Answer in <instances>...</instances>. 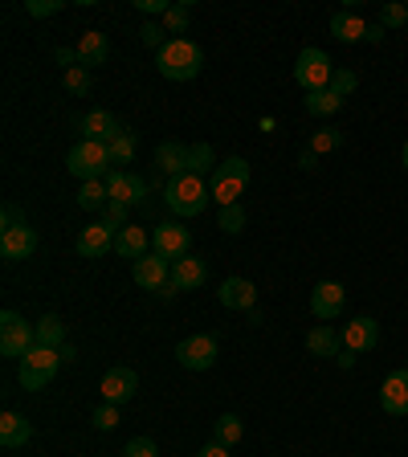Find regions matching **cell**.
I'll list each match as a JSON object with an SVG mask.
<instances>
[{
  "instance_id": "cell-46",
  "label": "cell",
  "mask_w": 408,
  "mask_h": 457,
  "mask_svg": "<svg viewBox=\"0 0 408 457\" xmlns=\"http://www.w3.org/2000/svg\"><path fill=\"white\" fill-rule=\"evenodd\" d=\"M9 225H25V217L17 212V204H4V228Z\"/></svg>"
},
{
  "instance_id": "cell-34",
  "label": "cell",
  "mask_w": 408,
  "mask_h": 457,
  "mask_svg": "<svg viewBox=\"0 0 408 457\" xmlns=\"http://www.w3.org/2000/svg\"><path fill=\"white\" fill-rule=\"evenodd\" d=\"M106 152H111V163H131L135 160V131H123L119 139H111Z\"/></svg>"
},
{
  "instance_id": "cell-16",
  "label": "cell",
  "mask_w": 408,
  "mask_h": 457,
  "mask_svg": "<svg viewBox=\"0 0 408 457\" xmlns=\"http://www.w3.org/2000/svg\"><path fill=\"white\" fill-rule=\"evenodd\" d=\"M82 135L95 143H111L123 135V127H119V119H114L111 111H103V106H95V111L82 114Z\"/></svg>"
},
{
  "instance_id": "cell-21",
  "label": "cell",
  "mask_w": 408,
  "mask_h": 457,
  "mask_svg": "<svg viewBox=\"0 0 408 457\" xmlns=\"http://www.w3.org/2000/svg\"><path fill=\"white\" fill-rule=\"evenodd\" d=\"M106 57H111V41H106V33H98V29H86L82 37H78V62L90 70V66H103Z\"/></svg>"
},
{
  "instance_id": "cell-28",
  "label": "cell",
  "mask_w": 408,
  "mask_h": 457,
  "mask_svg": "<svg viewBox=\"0 0 408 457\" xmlns=\"http://www.w3.org/2000/svg\"><path fill=\"white\" fill-rule=\"evenodd\" d=\"M343 106V98L335 95L331 86L327 90H314V95H306V114H314V119H327V114H335Z\"/></svg>"
},
{
  "instance_id": "cell-24",
  "label": "cell",
  "mask_w": 408,
  "mask_h": 457,
  "mask_svg": "<svg viewBox=\"0 0 408 457\" xmlns=\"http://www.w3.org/2000/svg\"><path fill=\"white\" fill-rule=\"evenodd\" d=\"M363 33H368V25L360 21V12L343 9L331 17V37L335 41H363Z\"/></svg>"
},
{
  "instance_id": "cell-33",
  "label": "cell",
  "mask_w": 408,
  "mask_h": 457,
  "mask_svg": "<svg viewBox=\"0 0 408 457\" xmlns=\"http://www.w3.org/2000/svg\"><path fill=\"white\" fill-rule=\"evenodd\" d=\"M90 86H95V78H90V70H86V66L66 70V90L74 98H90Z\"/></svg>"
},
{
  "instance_id": "cell-11",
  "label": "cell",
  "mask_w": 408,
  "mask_h": 457,
  "mask_svg": "<svg viewBox=\"0 0 408 457\" xmlns=\"http://www.w3.org/2000/svg\"><path fill=\"white\" fill-rule=\"evenodd\" d=\"M343 306H347V290H343L339 282H319L311 290V311L314 319H323V323H331V319H339Z\"/></svg>"
},
{
  "instance_id": "cell-18",
  "label": "cell",
  "mask_w": 408,
  "mask_h": 457,
  "mask_svg": "<svg viewBox=\"0 0 408 457\" xmlns=\"http://www.w3.org/2000/svg\"><path fill=\"white\" fill-rule=\"evenodd\" d=\"M217 295H221V306H229V311H254L257 303V290L249 278H225Z\"/></svg>"
},
{
  "instance_id": "cell-27",
  "label": "cell",
  "mask_w": 408,
  "mask_h": 457,
  "mask_svg": "<svg viewBox=\"0 0 408 457\" xmlns=\"http://www.w3.org/2000/svg\"><path fill=\"white\" fill-rule=\"evenodd\" d=\"M212 437H217V445H237L241 437H246V425H241L237 412H221V420L212 425Z\"/></svg>"
},
{
  "instance_id": "cell-14",
  "label": "cell",
  "mask_w": 408,
  "mask_h": 457,
  "mask_svg": "<svg viewBox=\"0 0 408 457\" xmlns=\"http://www.w3.org/2000/svg\"><path fill=\"white\" fill-rule=\"evenodd\" d=\"M106 192H111V200L135 209V204H143V196H147V184H143L135 171H111V176H106Z\"/></svg>"
},
{
  "instance_id": "cell-43",
  "label": "cell",
  "mask_w": 408,
  "mask_h": 457,
  "mask_svg": "<svg viewBox=\"0 0 408 457\" xmlns=\"http://www.w3.org/2000/svg\"><path fill=\"white\" fill-rule=\"evenodd\" d=\"M66 9V0H25L29 17H54V12Z\"/></svg>"
},
{
  "instance_id": "cell-12",
  "label": "cell",
  "mask_w": 408,
  "mask_h": 457,
  "mask_svg": "<svg viewBox=\"0 0 408 457\" xmlns=\"http://www.w3.org/2000/svg\"><path fill=\"white\" fill-rule=\"evenodd\" d=\"M168 282H171V262H163L155 249L147 257H139V262H135V286H143V290L160 295Z\"/></svg>"
},
{
  "instance_id": "cell-38",
  "label": "cell",
  "mask_w": 408,
  "mask_h": 457,
  "mask_svg": "<svg viewBox=\"0 0 408 457\" xmlns=\"http://www.w3.org/2000/svg\"><path fill=\"white\" fill-rule=\"evenodd\" d=\"M217 228H225V233H241V228H246V209H241V204H229V209H221Z\"/></svg>"
},
{
  "instance_id": "cell-7",
  "label": "cell",
  "mask_w": 408,
  "mask_h": 457,
  "mask_svg": "<svg viewBox=\"0 0 408 457\" xmlns=\"http://www.w3.org/2000/svg\"><path fill=\"white\" fill-rule=\"evenodd\" d=\"M217 352H221L217 335H188V339L176 343V360L188 371H209L217 363Z\"/></svg>"
},
{
  "instance_id": "cell-8",
  "label": "cell",
  "mask_w": 408,
  "mask_h": 457,
  "mask_svg": "<svg viewBox=\"0 0 408 457\" xmlns=\"http://www.w3.org/2000/svg\"><path fill=\"white\" fill-rule=\"evenodd\" d=\"M188 241H192V233L180 225V220H163V225H155L152 245L163 262H180V257H188Z\"/></svg>"
},
{
  "instance_id": "cell-45",
  "label": "cell",
  "mask_w": 408,
  "mask_h": 457,
  "mask_svg": "<svg viewBox=\"0 0 408 457\" xmlns=\"http://www.w3.org/2000/svg\"><path fill=\"white\" fill-rule=\"evenodd\" d=\"M135 4H139L143 12H155V17H168V9H171L168 0H135Z\"/></svg>"
},
{
  "instance_id": "cell-35",
  "label": "cell",
  "mask_w": 408,
  "mask_h": 457,
  "mask_svg": "<svg viewBox=\"0 0 408 457\" xmlns=\"http://www.w3.org/2000/svg\"><path fill=\"white\" fill-rule=\"evenodd\" d=\"M355 86H360V74H355V70L335 66V74H331V90H335V95L347 98V95H355Z\"/></svg>"
},
{
  "instance_id": "cell-44",
  "label": "cell",
  "mask_w": 408,
  "mask_h": 457,
  "mask_svg": "<svg viewBox=\"0 0 408 457\" xmlns=\"http://www.w3.org/2000/svg\"><path fill=\"white\" fill-rule=\"evenodd\" d=\"M380 25H384V29H400V25H408V4H384Z\"/></svg>"
},
{
  "instance_id": "cell-37",
  "label": "cell",
  "mask_w": 408,
  "mask_h": 457,
  "mask_svg": "<svg viewBox=\"0 0 408 457\" xmlns=\"http://www.w3.org/2000/svg\"><path fill=\"white\" fill-rule=\"evenodd\" d=\"M188 21H192V4H171L168 17H163V29H168V33H184Z\"/></svg>"
},
{
  "instance_id": "cell-9",
  "label": "cell",
  "mask_w": 408,
  "mask_h": 457,
  "mask_svg": "<svg viewBox=\"0 0 408 457\" xmlns=\"http://www.w3.org/2000/svg\"><path fill=\"white\" fill-rule=\"evenodd\" d=\"M98 392H103L106 404H119V409H123L127 400L139 392V376H135V368H123V363H119V368H111V371L103 376Z\"/></svg>"
},
{
  "instance_id": "cell-3",
  "label": "cell",
  "mask_w": 408,
  "mask_h": 457,
  "mask_svg": "<svg viewBox=\"0 0 408 457\" xmlns=\"http://www.w3.org/2000/svg\"><path fill=\"white\" fill-rule=\"evenodd\" d=\"M66 168H70V176H78L82 184H90V180H106L114 163H111V152H106V143L82 139L78 147H70Z\"/></svg>"
},
{
  "instance_id": "cell-50",
  "label": "cell",
  "mask_w": 408,
  "mask_h": 457,
  "mask_svg": "<svg viewBox=\"0 0 408 457\" xmlns=\"http://www.w3.org/2000/svg\"><path fill=\"white\" fill-rule=\"evenodd\" d=\"M404 171H408V143H404Z\"/></svg>"
},
{
  "instance_id": "cell-6",
  "label": "cell",
  "mask_w": 408,
  "mask_h": 457,
  "mask_svg": "<svg viewBox=\"0 0 408 457\" xmlns=\"http://www.w3.org/2000/svg\"><path fill=\"white\" fill-rule=\"evenodd\" d=\"M331 74H335V66H331V57L323 54V49H303L298 54V62H295V82L303 86L306 95H314V90H327L331 86Z\"/></svg>"
},
{
  "instance_id": "cell-25",
  "label": "cell",
  "mask_w": 408,
  "mask_h": 457,
  "mask_svg": "<svg viewBox=\"0 0 408 457\" xmlns=\"http://www.w3.org/2000/svg\"><path fill=\"white\" fill-rule=\"evenodd\" d=\"M339 335H335V327H314L311 335H306V352L319 355V360H335L339 355Z\"/></svg>"
},
{
  "instance_id": "cell-41",
  "label": "cell",
  "mask_w": 408,
  "mask_h": 457,
  "mask_svg": "<svg viewBox=\"0 0 408 457\" xmlns=\"http://www.w3.org/2000/svg\"><path fill=\"white\" fill-rule=\"evenodd\" d=\"M123 457H160V445H155V437H131Z\"/></svg>"
},
{
  "instance_id": "cell-29",
  "label": "cell",
  "mask_w": 408,
  "mask_h": 457,
  "mask_svg": "<svg viewBox=\"0 0 408 457\" xmlns=\"http://www.w3.org/2000/svg\"><path fill=\"white\" fill-rule=\"evenodd\" d=\"M62 339H66L62 319H57V314H46V319L37 323V347H54V352H62Z\"/></svg>"
},
{
  "instance_id": "cell-10",
  "label": "cell",
  "mask_w": 408,
  "mask_h": 457,
  "mask_svg": "<svg viewBox=\"0 0 408 457\" xmlns=\"http://www.w3.org/2000/svg\"><path fill=\"white\" fill-rule=\"evenodd\" d=\"M37 249V228L33 225H9L0 233V257L4 262H25Z\"/></svg>"
},
{
  "instance_id": "cell-36",
  "label": "cell",
  "mask_w": 408,
  "mask_h": 457,
  "mask_svg": "<svg viewBox=\"0 0 408 457\" xmlns=\"http://www.w3.org/2000/svg\"><path fill=\"white\" fill-rule=\"evenodd\" d=\"M217 171H225V176H233V180H241V184L254 180V168H249V160H241V155H229V160H221Z\"/></svg>"
},
{
  "instance_id": "cell-5",
  "label": "cell",
  "mask_w": 408,
  "mask_h": 457,
  "mask_svg": "<svg viewBox=\"0 0 408 457\" xmlns=\"http://www.w3.org/2000/svg\"><path fill=\"white\" fill-rule=\"evenodd\" d=\"M33 347H37V327H29L17 311L0 314V355H9V360H25Z\"/></svg>"
},
{
  "instance_id": "cell-22",
  "label": "cell",
  "mask_w": 408,
  "mask_h": 457,
  "mask_svg": "<svg viewBox=\"0 0 408 457\" xmlns=\"http://www.w3.org/2000/svg\"><path fill=\"white\" fill-rule=\"evenodd\" d=\"M155 163H160L171 180H176V176H184V171H188V147H184V143H176V139H163L160 147H155Z\"/></svg>"
},
{
  "instance_id": "cell-26",
  "label": "cell",
  "mask_w": 408,
  "mask_h": 457,
  "mask_svg": "<svg viewBox=\"0 0 408 457\" xmlns=\"http://www.w3.org/2000/svg\"><path fill=\"white\" fill-rule=\"evenodd\" d=\"M249 184L233 180V176H225V171H217L212 176V200H217L221 209H229V204H241V192H246Z\"/></svg>"
},
{
  "instance_id": "cell-49",
  "label": "cell",
  "mask_w": 408,
  "mask_h": 457,
  "mask_svg": "<svg viewBox=\"0 0 408 457\" xmlns=\"http://www.w3.org/2000/svg\"><path fill=\"white\" fill-rule=\"evenodd\" d=\"M335 363H339V368L347 371V368H352V363H355V352H347V347H343V352L335 355Z\"/></svg>"
},
{
  "instance_id": "cell-48",
  "label": "cell",
  "mask_w": 408,
  "mask_h": 457,
  "mask_svg": "<svg viewBox=\"0 0 408 457\" xmlns=\"http://www.w3.org/2000/svg\"><path fill=\"white\" fill-rule=\"evenodd\" d=\"M363 41H371V46H376V41H384V25H368V33H363Z\"/></svg>"
},
{
  "instance_id": "cell-40",
  "label": "cell",
  "mask_w": 408,
  "mask_h": 457,
  "mask_svg": "<svg viewBox=\"0 0 408 457\" xmlns=\"http://www.w3.org/2000/svg\"><path fill=\"white\" fill-rule=\"evenodd\" d=\"M90 425L103 428V433H111V428L119 425V404H106V400H103V404L95 409V417H90Z\"/></svg>"
},
{
  "instance_id": "cell-23",
  "label": "cell",
  "mask_w": 408,
  "mask_h": 457,
  "mask_svg": "<svg viewBox=\"0 0 408 457\" xmlns=\"http://www.w3.org/2000/svg\"><path fill=\"white\" fill-rule=\"evenodd\" d=\"M29 437H33V425H29L25 417H17V412H4V417H0V445L4 449L29 445Z\"/></svg>"
},
{
  "instance_id": "cell-31",
  "label": "cell",
  "mask_w": 408,
  "mask_h": 457,
  "mask_svg": "<svg viewBox=\"0 0 408 457\" xmlns=\"http://www.w3.org/2000/svg\"><path fill=\"white\" fill-rule=\"evenodd\" d=\"M212 163H217V155H212L209 143H188V171L192 176H204Z\"/></svg>"
},
{
  "instance_id": "cell-13",
  "label": "cell",
  "mask_w": 408,
  "mask_h": 457,
  "mask_svg": "<svg viewBox=\"0 0 408 457\" xmlns=\"http://www.w3.org/2000/svg\"><path fill=\"white\" fill-rule=\"evenodd\" d=\"M339 339H343V347H347V352H355V355L371 352V347L380 343V323H376V319H368V314H360V319H352V323L343 327Z\"/></svg>"
},
{
  "instance_id": "cell-19",
  "label": "cell",
  "mask_w": 408,
  "mask_h": 457,
  "mask_svg": "<svg viewBox=\"0 0 408 457\" xmlns=\"http://www.w3.org/2000/svg\"><path fill=\"white\" fill-rule=\"evenodd\" d=\"M114 253L123 257V262H139V257L152 253V237H147V228L139 225H127L119 237H114Z\"/></svg>"
},
{
  "instance_id": "cell-42",
  "label": "cell",
  "mask_w": 408,
  "mask_h": 457,
  "mask_svg": "<svg viewBox=\"0 0 408 457\" xmlns=\"http://www.w3.org/2000/svg\"><path fill=\"white\" fill-rule=\"evenodd\" d=\"M103 225H111L114 233H123L127 228V204H119V200H111L103 209Z\"/></svg>"
},
{
  "instance_id": "cell-30",
  "label": "cell",
  "mask_w": 408,
  "mask_h": 457,
  "mask_svg": "<svg viewBox=\"0 0 408 457\" xmlns=\"http://www.w3.org/2000/svg\"><path fill=\"white\" fill-rule=\"evenodd\" d=\"M78 204H82V209H106V204H111L106 180H90V184H82V192H78Z\"/></svg>"
},
{
  "instance_id": "cell-17",
  "label": "cell",
  "mask_w": 408,
  "mask_h": 457,
  "mask_svg": "<svg viewBox=\"0 0 408 457\" xmlns=\"http://www.w3.org/2000/svg\"><path fill=\"white\" fill-rule=\"evenodd\" d=\"M114 237H119V233H114L111 225L95 220L90 228H82V233H78V253H82V257H103V253H111V249H114Z\"/></svg>"
},
{
  "instance_id": "cell-32",
  "label": "cell",
  "mask_w": 408,
  "mask_h": 457,
  "mask_svg": "<svg viewBox=\"0 0 408 457\" xmlns=\"http://www.w3.org/2000/svg\"><path fill=\"white\" fill-rule=\"evenodd\" d=\"M343 147V131L339 127H323V131H314V139H311V152L314 155H331V152H339Z\"/></svg>"
},
{
  "instance_id": "cell-4",
  "label": "cell",
  "mask_w": 408,
  "mask_h": 457,
  "mask_svg": "<svg viewBox=\"0 0 408 457\" xmlns=\"http://www.w3.org/2000/svg\"><path fill=\"white\" fill-rule=\"evenodd\" d=\"M57 368H62V352H54V347H33V352L21 360L17 380L25 392H41L57 376Z\"/></svg>"
},
{
  "instance_id": "cell-1",
  "label": "cell",
  "mask_w": 408,
  "mask_h": 457,
  "mask_svg": "<svg viewBox=\"0 0 408 457\" xmlns=\"http://www.w3.org/2000/svg\"><path fill=\"white\" fill-rule=\"evenodd\" d=\"M155 66L168 82H192V78L204 70V49L188 37H171L168 46L155 54Z\"/></svg>"
},
{
  "instance_id": "cell-20",
  "label": "cell",
  "mask_w": 408,
  "mask_h": 457,
  "mask_svg": "<svg viewBox=\"0 0 408 457\" xmlns=\"http://www.w3.org/2000/svg\"><path fill=\"white\" fill-rule=\"evenodd\" d=\"M204 278H209V266L200 262V257H180V262H171V286L176 290H196V286H204Z\"/></svg>"
},
{
  "instance_id": "cell-47",
  "label": "cell",
  "mask_w": 408,
  "mask_h": 457,
  "mask_svg": "<svg viewBox=\"0 0 408 457\" xmlns=\"http://www.w3.org/2000/svg\"><path fill=\"white\" fill-rule=\"evenodd\" d=\"M196 457H229V449H225V445H217V441H212V445H204V449H200Z\"/></svg>"
},
{
  "instance_id": "cell-39",
  "label": "cell",
  "mask_w": 408,
  "mask_h": 457,
  "mask_svg": "<svg viewBox=\"0 0 408 457\" xmlns=\"http://www.w3.org/2000/svg\"><path fill=\"white\" fill-rule=\"evenodd\" d=\"M139 37H143V46L155 49V54H160V49L171 41V37H168V29H163V25H152V21H147V25L139 29Z\"/></svg>"
},
{
  "instance_id": "cell-15",
  "label": "cell",
  "mask_w": 408,
  "mask_h": 457,
  "mask_svg": "<svg viewBox=\"0 0 408 457\" xmlns=\"http://www.w3.org/2000/svg\"><path fill=\"white\" fill-rule=\"evenodd\" d=\"M380 404L392 417H408V368H396L388 380L380 384Z\"/></svg>"
},
{
  "instance_id": "cell-2",
  "label": "cell",
  "mask_w": 408,
  "mask_h": 457,
  "mask_svg": "<svg viewBox=\"0 0 408 457\" xmlns=\"http://www.w3.org/2000/svg\"><path fill=\"white\" fill-rule=\"evenodd\" d=\"M209 200H212V188L200 180V176H192V171L168 180V188H163V204H168L176 217H200V212L209 209Z\"/></svg>"
}]
</instances>
